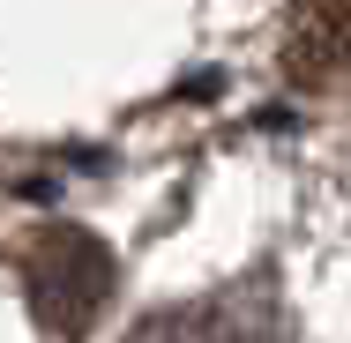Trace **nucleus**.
Masks as SVG:
<instances>
[{"mask_svg":"<svg viewBox=\"0 0 351 343\" xmlns=\"http://www.w3.org/2000/svg\"><path fill=\"white\" fill-rule=\"evenodd\" d=\"M30 298H38V314L60 329V336H82L90 321H97V306H105V291H112V254L90 239V231H38L30 239Z\"/></svg>","mask_w":351,"mask_h":343,"instance_id":"f257e3e1","label":"nucleus"},{"mask_svg":"<svg viewBox=\"0 0 351 343\" xmlns=\"http://www.w3.org/2000/svg\"><path fill=\"white\" fill-rule=\"evenodd\" d=\"M135 343H277V314L262 298H195V306H172L157 321H142Z\"/></svg>","mask_w":351,"mask_h":343,"instance_id":"f03ea898","label":"nucleus"},{"mask_svg":"<svg viewBox=\"0 0 351 343\" xmlns=\"http://www.w3.org/2000/svg\"><path fill=\"white\" fill-rule=\"evenodd\" d=\"M284 68L306 82L351 75V0H299L291 38H284Z\"/></svg>","mask_w":351,"mask_h":343,"instance_id":"7ed1b4c3","label":"nucleus"}]
</instances>
